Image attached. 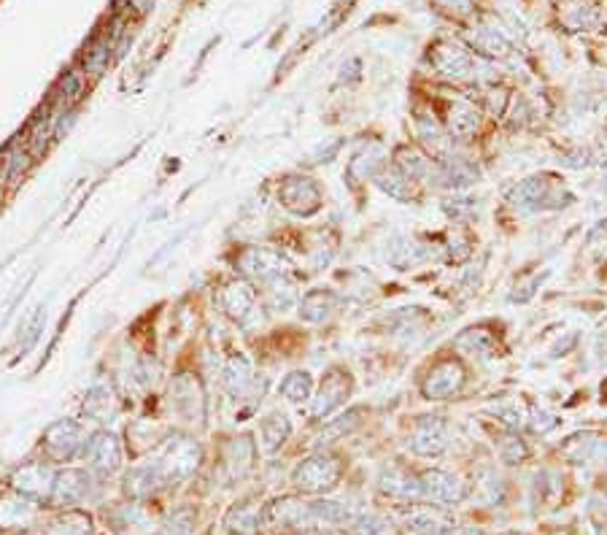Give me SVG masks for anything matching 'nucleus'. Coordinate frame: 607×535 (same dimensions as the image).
<instances>
[{
  "instance_id": "bb28decb",
  "label": "nucleus",
  "mask_w": 607,
  "mask_h": 535,
  "mask_svg": "<svg viewBox=\"0 0 607 535\" xmlns=\"http://www.w3.org/2000/svg\"><path fill=\"white\" fill-rule=\"evenodd\" d=\"M232 471V476H243L252 463H254V444L249 436H243V439H235L229 447H227V460H224Z\"/></svg>"
},
{
  "instance_id": "6e6552de",
  "label": "nucleus",
  "mask_w": 607,
  "mask_h": 535,
  "mask_svg": "<svg viewBox=\"0 0 607 535\" xmlns=\"http://www.w3.org/2000/svg\"><path fill=\"white\" fill-rule=\"evenodd\" d=\"M419 484H421V497L424 500H435V503H459L464 497V492H467L464 484L456 476H451L445 471H437V468L424 471L419 476Z\"/></svg>"
},
{
  "instance_id": "37998d69",
  "label": "nucleus",
  "mask_w": 607,
  "mask_h": 535,
  "mask_svg": "<svg viewBox=\"0 0 607 535\" xmlns=\"http://www.w3.org/2000/svg\"><path fill=\"white\" fill-rule=\"evenodd\" d=\"M437 4H443L448 9H456L459 14H467L470 12V0H437Z\"/></svg>"
},
{
  "instance_id": "20e7f679",
  "label": "nucleus",
  "mask_w": 607,
  "mask_h": 535,
  "mask_svg": "<svg viewBox=\"0 0 607 535\" xmlns=\"http://www.w3.org/2000/svg\"><path fill=\"white\" fill-rule=\"evenodd\" d=\"M464 365L453 357H445L440 360L437 365H432V371L427 373L424 384H421V392L427 400H445L451 395H456L464 384Z\"/></svg>"
},
{
  "instance_id": "f3484780",
  "label": "nucleus",
  "mask_w": 607,
  "mask_h": 535,
  "mask_svg": "<svg viewBox=\"0 0 607 535\" xmlns=\"http://www.w3.org/2000/svg\"><path fill=\"white\" fill-rule=\"evenodd\" d=\"M76 447H79V427L73 422H57L46 433V449L54 460L73 457Z\"/></svg>"
},
{
  "instance_id": "58836bf2",
  "label": "nucleus",
  "mask_w": 607,
  "mask_h": 535,
  "mask_svg": "<svg viewBox=\"0 0 607 535\" xmlns=\"http://www.w3.org/2000/svg\"><path fill=\"white\" fill-rule=\"evenodd\" d=\"M416 128H419V138L424 141V144H432V146H437L445 136H443V130H440V125L432 120V117H416Z\"/></svg>"
},
{
  "instance_id": "0eeeda50",
  "label": "nucleus",
  "mask_w": 607,
  "mask_h": 535,
  "mask_svg": "<svg viewBox=\"0 0 607 535\" xmlns=\"http://www.w3.org/2000/svg\"><path fill=\"white\" fill-rule=\"evenodd\" d=\"M348 392H351V376L343 368H329L321 381L319 395L313 397V416L316 419L329 416L337 405H343Z\"/></svg>"
},
{
  "instance_id": "a878e982",
  "label": "nucleus",
  "mask_w": 607,
  "mask_h": 535,
  "mask_svg": "<svg viewBox=\"0 0 607 535\" xmlns=\"http://www.w3.org/2000/svg\"><path fill=\"white\" fill-rule=\"evenodd\" d=\"M456 347L470 352V355H478V357H497V339L492 333L486 330H464L459 339H456Z\"/></svg>"
},
{
  "instance_id": "2eb2a0df",
  "label": "nucleus",
  "mask_w": 607,
  "mask_h": 535,
  "mask_svg": "<svg viewBox=\"0 0 607 535\" xmlns=\"http://www.w3.org/2000/svg\"><path fill=\"white\" fill-rule=\"evenodd\" d=\"M427 257H429V252L424 247H419L413 238H405V236H395L387 247V260L397 271H408V268L424 263Z\"/></svg>"
},
{
  "instance_id": "ddd939ff",
  "label": "nucleus",
  "mask_w": 607,
  "mask_h": 535,
  "mask_svg": "<svg viewBox=\"0 0 607 535\" xmlns=\"http://www.w3.org/2000/svg\"><path fill=\"white\" fill-rule=\"evenodd\" d=\"M270 522L279 524V527H287V530H311L316 524L308 503H297L292 497L270 506Z\"/></svg>"
},
{
  "instance_id": "9b49d317",
  "label": "nucleus",
  "mask_w": 607,
  "mask_h": 535,
  "mask_svg": "<svg viewBox=\"0 0 607 535\" xmlns=\"http://www.w3.org/2000/svg\"><path fill=\"white\" fill-rule=\"evenodd\" d=\"M432 65H435L443 76H453V79H464V76H470V71H472L470 54H467L461 46L451 44V41H440V44L432 49Z\"/></svg>"
},
{
  "instance_id": "f704fd0d",
  "label": "nucleus",
  "mask_w": 607,
  "mask_h": 535,
  "mask_svg": "<svg viewBox=\"0 0 607 535\" xmlns=\"http://www.w3.org/2000/svg\"><path fill=\"white\" fill-rule=\"evenodd\" d=\"M500 457H503L505 465H519V463H524L529 457V447H527L524 439H519L516 433H511L500 444Z\"/></svg>"
},
{
  "instance_id": "4be33fe9",
  "label": "nucleus",
  "mask_w": 607,
  "mask_h": 535,
  "mask_svg": "<svg viewBox=\"0 0 607 535\" xmlns=\"http://www.w3.org/2000/svg\"><path fill=\"white\" fill-rule=\"evenodd\" d=\"M376 187L389 195L392 200H400V203H411L413 200V187H411V179H405L397 168H381L376 176H373Z\"/></svg>"
},
{
  "instance_id": "cd10ccee",
  "label": "nucleus",
  "mask_w": 607,
  "mask_h": 535,
  "mask_svg": "<svg viewBox=\"0 0 607 535\" xmlns=\"http://www.w3.org/2000/svg\"><path fill=\"white\" fill-rule=\"evenodd\" d=\"M279 392H281L287 400H292V403H305V400H311V395H313V379H311V373H305V371H295V373H289V376L281 381Z\"/></svg>"
},
{
  "instance_id": "a19ab883",
  "label": "nucleus",
  "mask_w": 607,
  "mask_h": 535,
  "mask_svg": "<svg viewBox=\"0 0 607 535\" xmlns=\"http://www.w3.org/2000/svg\"><path fill=\"white\" fill-rule=\"evenodd\" d=\"M575 344H578V336H575V333H570V336H567V341H559V344L551 349V357H561V355H567Z\"/></svg>"
},
{
  "instance_id": "473e14b6",
  "label": "nucleus",
  "mask_w": 607,
  "mask_h": 535,
  "mask_svg": "<svg viewBox=\"0 0 607 535\" xmlns=\"http://www.w3.org/2000/svg\"><path fill=\"white\" fill-rule=\"evenodd\" d=\"M108 60H111V44H108V38L95 41V44L87 49V54H84V73L100 76V73L108 68Z\"/></svg>"
},
{
  "instance_id": "72a5a7b5",
  "label": "nucleus",
  "mask_w": 607,
  "mask_h": 535,
  "mask_svg": "<svg viewBox=\"0 0 607 535\" xmlns=\"http://www.w3.org/2000/svg\"><path fill=\"white\" fill-rule=\"evenodd\" d=\"M227 527L235 532V535H257L260 532V516L246 508V506H240L235 508L229 516H227Z\"/></svg>"
},
{
  "instance_id": "c03bdc74",
  "label": "nucleus",
  "mask_w": 607,
  "mask_h": 535,
  "mask_svg": "<svg viewBox=\"0 0 607 535\" xmlns=\"http://www.w3.org/2000/svg\"><path fill=\"white\" fill-rule=\"evenodd\" d=\"M594 347H596V355H599V357H607V330H602V333L596 336Z\"/></svg>"
},
{
  "instance_id": "393cba45",
  "label": "nucleus",
  "mask_w": 607,
  "mask_h": 535,
  "mask_svg": "<svg viewBox=\"0 0 607 535\" xmlns=\"http://www.w3.org/2000/svg\"><path fill=\"white\" fill-rule=\"evenodd\" d=\"M405 179H411V181H421V179H429V173H432V165H429V160L421 155V152H416V149H408V146H403V149H397V165H395Z\"/></svg>"
},
{
  "instance_id": "412c9836",
  "label": "nucleus",
  "mask_w": 607,
  "mask_h": 535,
  "mask_svg": "<svg viewBox=\"0 0 607 535\" xmlns=\"http://www.w3.org/2000/svg\"><path fill=\"white\" fill-rule=\"evenodd\" d=\"M362 408H348L345 414H340L337 419H332L324 431L316 436V447H327V444H335V441H340L343 436H348V433H353L356 427H359V422H362Z\"/></svg>"
},
{
  "instance_id": "e433bc0d",
  "label": "nucleus",
  "mask_w": 607,
  "mask_h": 535,
  "mask_svg": "<svg viewBox=\"0 0 607 535\" xmlns=\"http://www.w3.org/2000/svg\"><path fill=\"white\" fill-rule=\"evenodd\" d=\"M353 535H381L387 530V522L376 514H359L348 522Z\"/></svg>"
},
{
  "instance_id": "c85d7f7f",
  "label": "nucleus",
  "mask_w": 607,
  "mask_h": 535,
  "mask_svg": "<svg viewBox=\"0 0 607 535\" xmlns=\"http://www.w3.org/2000/svg\"><path fill=\"white\" fill-rule=\"evenodd\" d=\"M316 524H348L353 519V514L343 506V503H335V500H316V503H308Z\"/></svg>"
},
{
  "instance_id": "4c0bfd02",
  "label": "nucleus",
  "mask_w": 607,
  "mask_h": 535,
  "mask_svg": "<svg viewBox=\"0 0 607 535\" xmlns=\"http://www.w3.org/2000/svg\"><path fill=\"white\" fill-rule=\"evenodd\" d=\"M192 527H195V511L192 508H181L165 522L160 535H189Z\"/></svg>"
},
{
  "instance_id": "7ed1b4c3",
  "label": "nucleus",
  "mask_w": 607,
  "mask_h": 535,
  "mask_svg": "<svg viewBox=\"0 0 607 535\" xmlns=\"http://www.w3.org/2000/svg\"><path fill=\"white\" fill-rule=\"evenodd\" d=\"M279 200L289 213L311 217L321 208V187L308 176H289L279 189Z\"/></svg>"
},
{
  "instance_id": "a18cd8bd",
  "label": "nucleus",
  "mask_w": 607,
  "mask_h": 535,
  "mask_svg": "<svg viewBox=\"0 0 607 535\" xmlns=\"http://www.w3.org/2000/svg\"><path fill=\"white\" fill-rule=\"evenodd\" d=\"M503 535H519V532H503Z\"/></svg>"
},
{
  "instance_id": "c9c22d12",
  "label": "nucleus",
  "mask_w": 607,
  "mask_h": 535,
  "mask_svg": "<svg viewBox=\"0 0 607 535\" xmlns=\"http://www.w3.org/2000/svg\"><path fill=\"white\" fill-rule=\"evenodd\" d=\"M84 89H87V73L84 71H71V73H65L62 76V81H60V100L68 105V103H76L81 95H84Z\"/></svg>"
},
{
  "instance_id": "f8f14e48",
  "label": "nucleus",
  "mask_w": 607,
  "mask_h": 535,
  "mask_svg": "<svg viewBox=\"0 0 607 535\" xmlns=\"http://www.w3.org/2000/svg\"><path fill=\"white\" fill-rule=\"evenodd\" d=\"M378 489L395 500H403V503H416L421 500V484L416 476H411L408 471L403 468H389L381 473L378 479Z\"/></svg>"
},
{
  "instance_id": "5701e85b",
  "label": "nucleus",
  "mask_w": 607,
  "mask_h": 535,
  "mask_svg": "<svg viewBox=\"0 0 607 535\" xmlns=\"http://www.w3.org/2000/svg\"><path fill=\"white\" fill-rule=\"evenodd\" d=\"M221 308L235 316V319H243L252 308H254V289L246 287V284H229L221 289Z\"/></svg>"
},
{
  "instance_id": "4468645a",
  "label": "nucleus",
  "mask_w": 607,
  "mask_h": 535,
  "mask_svg": "<svg viewBox=\"0 0 607 535\" xmlns=\"http://www.w3.org/2000/svg\"><path fill=\"white\" fill-rule=\"evenodd\" d=\"M84 457L92 463V468L111 473V471L119 465V457H121L119 441H116L111 433H97V436L89 441V447H84Z\"/></svg>"
},
{
  "instance_id": "a211bd4d",
  "label": "nucleus",
  "mask_w": 607,
  "mask_h": 535,
  "mask_svg": "<svg viewBox=\"0 0 607 535\" xmlns=\"http://www.w3.org/2000/svg\"><path fill=\"white\" fill-rule=\"evenodd\" d=\"M470 41H472L475 52H480L483 57H492V60H505V57H511V52H513L511 41H508L503 33L489 30V28H478V30L470 36Z\"/></svg>"
},
{
  "instance_id": "dca6fc26",
  "label": "nucleus",
  "mask_w": 607,
  "mask_h": 535,
  "mask_svg": "<svg viewBox=\"0 0 607 535\" xmlns=\"http://www.w3.org/2000/svg\"><path fill=\"white\" fill-rule=\"evenodd\" d=\"M340 297L332 289H311L308 295H303L300 300V316L305 322H324V319L337 308Z\"/></svg>"
},
{
  "instance_id": "aec40b11",
  "label": "nucleus",
  "mask_w": 607,
  "mask_h": 535,
  "mask_svg": "<svg viewBox=\"0 0 607 535\" xmlns=\"http://www.w3.org/2000/svg\"><path fill=\"white\" fill-rule=\"evenodd\" d=\"M260 433H262V447H265L268 452H276V449H281V447L287 444V439L292 436V422H289L287 414L273 411V414H268V416L262 419Z\"/></svg>"
},
{
  "instance_id": "9d476101",
  "label": "nucleus",
  "mask_w": 607,
  "mask_h": 535,
  "mask_svg": "<svg viewBox=\"0 0 607 535\" xmlns=\"http://www.w3.org/2000/svg\"><path fill=\"white\" fill-rule=\"evenodd\" d=\"M240 265H243V271H246L260 284H273L284 273V260L276 252H270V249H249V252H243L240 255Z\"/></svg>"
},
{
  "instance_id": "f03ea898",
  "label": "nucleus",
  "mask_w": 607,
  "mask_h": 535,
  "mask_svg": "<svg viewBox=\"0 0 607 535\" xmlns=\"http://www.w3.org/2000/svg\"><path fill=\"white\" fill-rule=\"evenodd\" d=\"M343 479V460L327 452H319L308 460H303L292 476L295 487L300 492H329Z\"/></svg>"
},
{
  "instance_id": "f257e3e1",
  "label": "nucleus",
  "mask_w": 607,
  "mask_h": 535,
  "mask_svg": "<svg viewBox=\"0 0 607 535\" xmlns=\"http://www.w3.org/2000/svg\"><path fill=\"white\" fill-rule=\"evenodd\" d=\"M572 200L567 189H561L551 176H529L519 181L511 192V203L521 211H540V208H561Z\"/></svg>"
},
{
  "instance_id": "ea45409f",
  "label": "nucleus",
  "mask_w": 607,
  "mask_h": 535,
  "mask_svg": "<svg viewBox=\"0 0 607 535\" xmlns=\"http://www.w3.org/2000/svg\"><path fill=\"white\" fill-rule=\"evenodd\" d=\"M551 427H556V419L548 416V414H540V416L532 419V431H535V433H548Z\"/></svg>"
},
{
  "instance_id": "7c9ffc66",
  "label": "nucleus",
  "mask_w": 607,
  "mask_h": 535,
  "mask_svg": "<svg viewBox=\"0 0 607 535\" xmlns=\"http://www.w3.org/2000/svg\"><path fill=\"white\" fill-rule=\"evenodd\" d=\"M49 481H52V476H49V471H46L41 463H38V465H28V468H22V471L17 473V479H14V484H17L20 489L30 492V495H41V492H46Z\"/></svg>"
},
{
  "instance_id": "39448f33",
  "label": "nucleus",
  "mask_w": 607,
  "mask_h": 535,
  "mask_svg": "<svg viewBox=\"0 0 607 535\" xmlns=\"http://www.w3.org/2000/svg\"><path fill=\"white\" fill-rule=\"evenodd\" d=\"M197 460H200L197 444L189 439H176L165 447V455L157 463V468L165 481H170V479L176 481V479H187L197 468Z\"/></svg>"
},
{
  "instance_id": "b1692460",
  "label": "nucleus",
  "mask_w": 607,
  "mask_h": 535,
  "mask_svg": "<svg viewBox=\"0 0 607 535\" xmlns=\"http://www.w3.org/2000/svg\"><path fill=\"white\" fill-rule=\"evenodd\" d=\"M478 122H480V117L470 103L459 100L448 109V133L456 138H470L478 130Z\"/></svg>"
},
{
  "instance_id": "6ab92c4d",
  "label": "nucleus",
  "mask_w": 607,
  "mask_h": 535,
  "mask_svg": "<svg viewBox=\"0 0 607 535\" xmlns=\"http://www.w3.org/2000/svg\"><path fill=\"white\" fill-rule=\"evenodd\" d=\"M381 168H384V149L378 144H373L368 149H362L359 155H353V160L348 163V179H353V181H368Z\"/></svg>"
},
{
  "instance_id": "c756f323",
  "label": "nucleus",
  "mask_w": 607,
  "mask_h": 535,
  "mask_svg": "<svg viewBox=\"0 0 607 535\" xmlns=\"http://www.w3.org/2000/svg\"><path fill=\"white\" fill-rule=\"evenodd\" d=\"M224 384H227V389L232 395H243V392L249 389V384H252V365L243 360V357L229 360V365L224 371Z\"/></svg>"
},
{
  "instance_id": "1a4fd4ad",
  "label": "nucleus",
  "mask_w": 607,
  "mask_h": 535,
  "mask_svg": "<svg viewBox=\"0 0 607 535\" xmlns=\"http://www.w3.org/2000/svg\"><path fill=\"white\" fill-rule=\"evenodd\" d=\"M408 449L419 457H440L448 449V436H445V424L443 422H419V427L408 439Z\"/></svg>"
},
{
  "instance_id": "79ce46f5",
  "label": "nucleus",
  "mask_w": 607,
  "mask_h": 535,
  "mask_svg": "<svg viewBox=\"0 0 607 535\" xmlns=\"http://www.w3.org/2000/svg\"><path fill=\"white\" fill-rule=\"evenodd\" d=\"M596 238H604V244H607V222H596L594 228H591V233H588V238H586V244L591 247Z\"/></svg>"
},
{
  "instance_id": "423d86ee",
  "label": "nucleus",
  "mask_w": 607,
  "mask_h": 535,
  "mask_svg": "<svg viewBox=\"0 0 607 535\" xmlns=\"http://www.w3.org/2000/svg\"><path fill=\"white\" fill-rule=\"evenodd\" d=\"M429 179L437 184V187H445V189H464V187H472L480 173L472 163H467L464 157H440L435 165H432V173Z\"/></svg>"
},
{
  "instance_id": "2f4dec72",
  "label": "nucleus",
  "mask_w": 607,
  "mask_h": 535,
  "mask_svg": "<svg viewBox=\"0 0 607 535\" xmlns=\"http://www.w3.org/2000/svg\"><path fill=\"white\" fill-rule=\"evenodd\" d=\"M30 163H33V152H30V149H22L20 144H14L12 152L6 155V173H4V181H6V184H17V181L25 176V171L30 168Z\"/></svg>"
}]
</instances>
